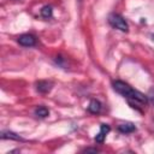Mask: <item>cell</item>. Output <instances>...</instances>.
Returning a JSON list of instances; mask_svg holds the SVG:
<instances>
[{"mask_svg":"<svg viewBox=\"0 0 154 154\" xmlns=\"http://www.w3.org/2000/svg\"><path fill=\"white\" fill-rule=\"evenodd\" d=\"M101 108H102V106H101V102L99 100H91L88 105V111L90 113H94V114L99 113L101 111Z\"/></svg>","mask_w":154,"mask_h":154,"instance_id":"52a82bcc","label":"cell"},{"mask_svg":"<svg viewBox=\"0 0 154 154\" xmlns=\"http://www.w3.org/2000/svg\"><path fill=\"white\" fill-rule=\"evenodd\" d=\"M52 14H53V10H52L51 6H43L41 8V16L43 18H51Z\"/></svg>","mask_w":154,"mask_h":154,"instance_id":"30bf717a","label":"cell"},{"mask_svg":"<svg viewBox=\"0 0 154 154\" xmlns=\"http://www.w3.org/2000/svg\"><path fill=\"white\" fill-rule=\"evenodd\" d=\"M109 130H111V128H109L107 124H101V125H100V131H99V134L95 136V141H96L97 143H102V142L105 141L106 135L109 132Z\"/></svg>","mask_w":154,"mask_h":154,"instance_id":"277c9868","label":"cell"},{"mask_svg":"<svg viewBox=\"0 0 154 154\" xmlns=\"http://www.w3.org/2000/svg\"><path fill=\"white\" fill-rule=\"evenodd\" d=\"M48 114H49V111H48V108L45 107V106H38V107H36V109H35V116L38 117V118H46Z\"/></svg>","mask_w":154,"mask_h":154,"instance_id":"9c48e42d","label":"cell"},{"mask_svg":"<svg viewBox=\"0 0 154 154\" xmlns=\"http://www.w3.org/2000/svg\"><path fill=\"white\" fill-rule=\"evenodd\" d=\"M118 130L122 134H131L136 130V126L132 123H123V124L118 125Z\"/></svg>","mask_w":154,"mask_h":154,"instance_id":"8992f818","label":"cell"},{"mask_svg":"<svg viewBox=\"0 0 154 154\" xmlns=\"http://www.w3.org/2000/svg\"><path fill=\"white\" fill-rule=\"evenodd\" d=\"M112 85H113V89L118 94H120L122 96H124L128 100L130 106L136 107L138 109H140V107H144L146 106V103L148 101V96H146L144 94H142L138 90H135L128 83H125L123 81H114Z\"/></svg>","mask_w":154,"mask_h":154,"instance_id":"6da1fadb","label":"cell"},{"mask_svg":"<svg viewBox=\"0 0 154 154\" xmlns=\"http://www.w3.org/2000/svg\"><path fill=\"white\" fill-rule=\"evenodd\" d=\"M148 99L150 100V102L154 105V87L149 90V93H148Z\"/></svg>","mask_w":154,"mask_h":154,"instance_id":"8fae6325","label":"cell"},{"mask_svg":"<svg viewBox=\"0 0 154 154\" xmlns=\"http://www.w3.org/2000/svg\"><path fill=\"white\" fill-rule=\"evenodd\" d=\"M108 23L111 24V26H113V28H116V29H118V30H120V31L126 32V31L129 30V25H128L126 20H125L120 14H118V13H112V14H109V17H108Z\"/></svg>","mask_w":154,"mask_h":154,"instance_id":"7a4b0ae2","label":"cell"},{"mask_svg":"<svg viewBox=\"0 0 154 154\" xmlns=\"http://www.w3.org/2000/svg\"><path fill=\"white\" fill-rule=\"evenodd\" d=\"M18 43L23 47H32L36 43V38L31 34H23L18 37Z\"/></svg>","mask_w":154,"mask_h":154,"instance_id":"3957f363","label":"cell"},{"mask_svg":"<svg viewBox=\"0 0 154 154\" xmlns=\"http://www.w3.org/2000/svg\"><path fill=\"white\" fill-rule=\"evenodd\" d=\"M52 85L53 84L51 82H48V81H38L36 83V89H37V91H40L42 94H46V93L51 91Z\"/></svg>","mask_w":154,"mask_h":154,"instance_id":"5b68a950","label":"cell"},{"mask_svg":"<svg viewBox=\"0 0 154 154\" xmlns=\"http://www.w3.org/2000/svg\"><path fill=\"white\" fill-rule=\"evenodd\" d=\"M1 138H2V140L23 141V138H22L19 135H17V134H14V132H12V131H1Z\"/></svg>","mask_w":154,"mask_h":154,"instance_id":"ba28073f","label":"cell"}]
</instances>
